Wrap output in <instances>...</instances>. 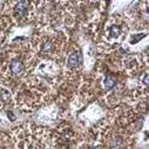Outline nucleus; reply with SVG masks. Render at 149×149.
<instances>
[{"mask_svg":"<svg viewBox=\"0 0 149 149\" xmlns=\"http://www.w3.org/2000/svg\"><path fill=\"white\" fill-rule=\"evenodd\" d=\"M120 27L119 26H111V28L109 29V35L114 36V38H118V36L120 35Z\"/></svg>","mask_w":149,"mask_h":149,"instance_id":"nucleus-5","label":"nucleus"},{"mask_svg":"<svg viewBox=\"0 0 149 149\" xmlns=\"http://www.w3.org/2000/svg\"><path fill=\"white\" fill-rule=\"evenodd\" d=\"M115 85V80H114V78L113 77H106L104 78V81H103V86H104V88L106 89H110L111 87H113Z\"/></svg>","mask_w":149,"mask_h":149,"instance_id":"nucleus-4","label":"nucleus"},{"mask_svg":"<svg viewBox=\"0 0 149 149\" xmlns=\"http://www.w3.org/2000/svg\"><path fill=\"white\" fill-rule=\"evenodd\" d=\"M81 62V56L79 53H72L68 58V66L70 67H77Z\"/></svg>","mask_w":149,"mask_h":149,"instance_id":"nucleus-2","label":"nucleus"},{"mask_svg":"<svg viewBox=\"0 0 149 149\" xmlns=\"http://www.w3.org/2000/svg\"><path fill=\"white\" fill-rule=\"evenodd\" d=\"M139 36H136V38L135 39H132V44H135V42H137L140 39H142L143 38V34H137Z\"/></svg>","mask_w":149,"mask_h":149,"instance_id":"nucleus-7","label":"nucleus"},{"mask_svg":"<svg viewBox=\"0 0 149 149\" xmlns=\"http://www.w3.org/2000/svg\"><path fill=\"white\" fill-rule=\"evenodd\" d=\"M0 95H1V97H3V100L5 102H8L10 101V94H8L7 91H3L1 93H0Z\"/></svg>","mask_w":149,"mask_h":149,"instance_id":"nucleus-6","label":"nucleus"},{"mask_svg":"<svg viewBox=\"0 0 149 149\" xmlns=\"http://www.w3.org/2000/svg\"><path fill=\"white\" fill-rule=\"evenodd\" d=\"M11 70L13 74H15V75H19V74H21L24 72V65L20 62V61H13L10 66Z\"/></svg>","mask_w":149,"mask_h":149,"instance_id":"nucleus-3","label":"nucleus"},{"mask_svg":"<svg viewBox=\"0 0 149 149\" xmlns=\"http://www.w3.org/2000/svg\"><path fill=\"white\" fill-rule=\"evenodd\" d=\"M27 1H20L15 5L14 7V17L17 18H22L25 14H26V11H27Z\"/></svg>","mask_w":149,"mask_h":149,"instance_id":"nucleus-1","label":"nucleus"},{"mask_svg":"<svg viewBox=\"0 0 149 149\" xmlns=\"http://www.w3.org/2000/svg\"><path fill=\"white\" fill-rule=\"evenodd\" d=\"M144 84L146 85L148 84V75H147V74H146V77H144Z\"/></svg>","mask_w":149,"mask_h":149,"instance_id":"nucleus-8","label":"nucleus"}]
</instances>
